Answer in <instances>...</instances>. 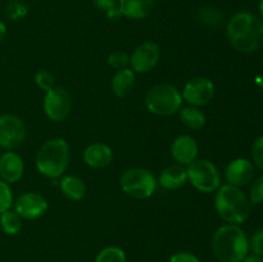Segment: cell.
<instances>
[{"mask_svg": "<svg viewBox=\"0 0 263 262\" xmlns=\"http://www.w3.org/2000/svg\"><path fill=\"white\" fill-rule=\"evenodd\" d=\"M229 43L239 53L251 54L263 45V21L252 12L235 13L226 25Z\"/></svg>", "mask_w": 263, "mask_h": 262, "instance_id": "cell-1", "label": "cell"}, {"mask_svg": "<svg viewBox=\"0 0 263 262\" xmlns=\"http://www.w3.org/2000/svg\"><path fill=\"white\" fill-rule=\"evenodd\" d=\"M212 251L218 262H241L249 254V238L240 225L225 223L213 233Z\"/></svg>", "mask_w": 263, "mask_h": 262, "instance_id": "cell-2", "label": "cell"}, {"mask_svg": "<svg viewBox=\"0 0 263 262\" xmlns=\"http://www.w3.org/2000/svg\"><path fill=\"white\" fill-rule=\"evenodd\" d=\"M71 162V148L66 139L54 138L45 141L35 156L39 174L48 179H59L66 175Z\"/></svg>", "mask_w": 263, "mask_h": 262, "instance_id": "cell-3", "label": "cell"}, {"mask_svg": "<svg viewBox=\"0 0 263 262\" xmlns=\"http://www.w3.org/2000/svg\"><path fill=\"white\" fill-rule=\"evenodd\" d=\"M215 210L226 223L241 225L251 213V202L241 188L223 184L215 192Z\"/></svg>", "mask_w": 263, "mask_h": 262, "instance_id": "cell-4", "label": "cell"}, {"mask_svg": "<svg viewBox=\"0 0 263 262\" xmlns=\"http://www.w3.org/2000/svg\"><path fill=\"white\" fill-rule=\"evenodd\" d=\"M145 107L152 115L170 117L182 108L181 90L172 84H158L146 91L144 98Z\"/></svg>", "mask_w": 263, "mask_h": 262, "instance_id": "cell-5", "label": "cell"}, {"mask_svg": "<svg viewBox=\"0 0 263 262\" xmlns=\"http://www.w3.org/2000/svg\"><path fill=\"white\" fill-rule=\"evenodd\" d=\"M120 186L127 197L134 199H148L158 188L157 177L143 167H131L120 177Z\"/></svg>", "mask_w": 263, "mask_h": 262, "instance_id": "cell-6", "label": "cell"}, {"mask_svg": "<svg viewBox=\"0 0 263 262\" xmlns=\"http://www.w3.org/2000/svg\"><path fill=\"white\" fill-rule=\"evenodd\" d=\"M186 167L187 181L195 190L200 193H215L221 186V174L212 161L197 158Z\"/></svg>", "mask_w": 263, "mask_h": 262, "instance_id": "cell-7", "label": "cell"}, {"mask_svg": "<svg viewBox=\"0 0 263 262\" xmlns=\"http://www.w3.org/2000/svg\"><path fill=\"white\" fill-rule=\"evenodd\" d=\"M216 94V86L208 77L198 76L190 79L181 90L182 100L187 105L202 108L210 104Z\"/></svg>", "mask_w": 263, "mask_h": 262, "instance_id": "cell-8", "label": "cell"}, {"mask_svg": "<svg viewBox=\"0 0 263 262\" xmlns=\"http://www.w3.org/2000/svg\"><path fill=\"white\" fill-rule=\"evenodd\" d=\"M27 127L15 115H0V149L14 151L25 143Z\"/></svg>", "mask_w": 263, "mask_h": 262, "instance_id": "cell-9", "label": "cell"}, {"mask_svg": "<svg viewBox=\"0 0 263 262\" xmlns=\"http://www.w3.org/2000/svg\"><path fill=\"white\" fill-rule=\"evenodd\" d=\"M43 110L53 122H62L72 110V98L64 87L55 86L45 91L43 99Z\"/></svg>", "mask_w": 263, "mask_h": 262, "instance_id": "cell-10", "label": "cell"}, {"mask_svg": "<svg viewBox=\"0 0 263 262\" xmlns=\"http://www.w3.org/2000/svg\"><path fill=\"white\" fill-rule=\"evenodd\" d=\"M161 59V48L154 41H144L130 55V68L135 73L145 74L153 71Z\"/></svg>", "mask_w": 263, "mask_h": 262, "instance_id": "cell-11", "label": "cell"}, {"mask_svg": "<svg viewBox=\"0 0 263 262\" xmlns=\"http://www.w3.org/2000/svg\"><path fill=\"white\" fill-rule=\"evenodd\" d=\"M14 211L23 220H39L49 210L48 199L37 192H25L13 202Z\"/></svg>", "mask_w": 263, "mask_h": 262, "instance_id": "cell-12", "label": "cell"}, {"mask_svg": "<svg viewBox=\"0 0 263 262\" xmlns=\"http://www.w3.org/2000/svg\"><path fill=\"white\" fill-rule=\"evenodd\" d=\"M199 154V145L197 139L192 135L182 134L176 136L171 144V156L176 163L187 166L193 161L198 158Z\"/></svg>", "mask_w": 263, "mask_h": 262, "instance_id": "cell-13", "label": "cell"}, {"mask_svg": "<svg viewBox=\"0 0 263 262\" xmlns=\"http://www.w3.org/2000/svg\"><path fill=\"white\" fill-rule=\"evenodd\" d=\"M254 164L247 158H235L226 166V184L241 188L248 185L253 180Z\"/></svg>", "mask_w": 263, "mask_h": 262, "instance_id": "cell-14", "label": "cell"}, {"mask_svg": "<svg viewBox=\"0 0 263 262\" xmlns=\"http://www.w3.org/2000/svg\"><path fill=\"white\" fill-rule=\"evenodd\" d=\"M25 174L22 157L13 151H7L0 156V179L7 184H15Z\"/></svg>", "mask_w": 263, "mask_h": 262, "instance_id": "cell-15", "label": "cell"}, {"mask_svg": "<svg viewBox=\"0 0 263 262\" xmlns=\"http://www.w3.org/2000/svg\"><path fill=\"white\" fill-rule=\"evenodd\" d=\"M82 159L90 169L102 170L109 166L113 161V151L108 144L95 141L89 144L82 152Z\"/></svg>", "mask_w": 263, "mask_h": 262, "instance_id": "cell-16", "label": "cell"}, {"mask_svg": "<svg viewBox=\"0 0 263 262\" xmlns=\"http://www.w3.org/2000/svg\"><path fill=\"white\" fill-rule=\"evenodd\" d=\"M157 182H158L162 189L168 190V192L181 189L187 182L186 167L179 163H174L164 167L159 172V176L157 177Z\"/></svg>", "mask_w": 263, "mask_h": 262, "instance_id": "cell-17", "label": "cell"}, {"mask_svg": "<svg viewBox=\"0 0 263 262\" xmlns=\"http://www.w3.org/2000/svg\"><path fill=\"white\" fill-rule=\"evenodd\" d=\"M118 8L122 17L133 21L145 20L154 8V0H118Z\"/></svg>", "mask_w": 263, "mask_h": 262, "instance_id": "cell-18", "label": "cell"}, {"mask_svg": "<svg viewBox=\"0 0 263 262\" xmlns=\"http://www.w3.org/2000/svg\"><path fill=\"white\" fill-rule=\"evenodd\" d=\"M136 85V73L127 68L118 69L110 80V90L116 98H126L134 91Z\"/></svg>", "mask_w": 263, "mask_h": 262, "instance_id": "cell-19", "label": "cell"}, {"mask_svg": "<svg viewBox=\"0 0 263 262\" xmlns=\"http://www.w3.org/2000/svg\"><path fill=\"white\" fill-rule=\"evenodd\" d=\"M59 188L64 197L72 202H79L84 199L87 192L86 182L76 175H63L59 181Z\"/></svg>", "mask_w": 263, "mask_h": 262, "instance_id": "cell-20", "label": "cell"}, {"mask_svg": "<svg viewBox=\"0 0 263 262\" xmlns=\"http://www.w3.org/2000/svg\"><path fill=\"white\" fill-rule=\"evenodd\" d=\"M179 116L182 125L194 131H198L204 127L205 122H207V117H205L204 112L200 108L192 107V105L182 107L179 110Z\"/></svg>", "mask_w": 263, "mask_h": 262, "instance_id": "cell-21", "label": "cell"}, {"mask_svg": "<svg viewBox=\"0 0 263 262\" xmlns=\"http://www.w3.org/2000/svg\"><path fill=\"white\" fill-rule=\"evenodd\" d=\"M0 228L7 235H18L23 229V218L14 210H8L0 213Z\"/></svg>", "mask_w": 263, "mask_h": 262, "instance_id": "cell-22", "label": "cell"}, {"mask_svg": "<svg viewBox=\"0 0 263 262\" xmlns=\"http://www.w3.org/2000/svg\"><path fill=\"white\" fill-rule=\"evenodd\" d=\"M94 262H127L125 251L117 246H109L103 248L95 257Z\"/></svg>", "mask_w": 263, "mask_h": 262, "instance_id": "cell-23", "label": "cell"}, {"mask_svg": "<svg viewBox=\"0 0 263 262\" xmlns=\"http://www.w3.org/2000/svg\"><path fill=\"white\" fill-rule=\"evenodd\" d=\"M92 4L98 10L104 13L110 21H117L122 17L118 8V0H92Z\"/></svg>", "mask_w": 263, "mask_h": 262, "instance_id": "cell-24", "label": "cell"}, {"mask_svg": "<svg viewBox=\"0 0 263 262\" xmlns=\"http://www.w3.org/2000/svg\"><path fill=\"white\" fill-rule=\"evenodd\" d=\"M28 13L27 5L20 0H9L5 5V15L10 21H20L25 18Z\"/></svg>", "mask_w": 263, "mask_h": 262, "instance_id": "cell-25", "label": "cell"}, {"mask_svg": "<svg viewBox=\"0 0 263 262\" xmlns=\"http://www.w3.org/2000/svg\"><path fill=\"white\" fill-rule=\"evenodd\" d=\"M199 20L205 26H217L222 22V13L215 7H204L200 9Z\"/></svg>", "mask_w": 263, "mask_h": 262, "instance_id": "cell-26", "label": "cell"}, {"mask_svg": "<svg viewBox=\"0 0 263 262\" xmlns=\"http://www.w3.org/2000/svg\"><path fill=\"white\" fill-rule=\"evenodd\" d=\"M107 63L116 71L127 68L130 67V55L123 50H115L108 55Z\"/></svg>", "mask_w": 263, "mask_h": 262, "instance_id": "cell-27", "label": "cell"}, {"mask_svg": "<svg viewBox=\"0 0 263 262\" xmlns=\"http://www.w3.org/2000/svg\"><path fill=\"white\" fill-rule=\"evenodd\" d=\"M33 81H35L36 86L40 90H44V91H48V90H51L53 87L57 86L54 76L50 72L45 71V69H40V71L36 72Z\"/></svg>", "mask_w": 263, "mask_h": 262, "instance_id": "cell-28", "label": "cell"}, {"mask_svg": "<svg viewBox=\"0 0 263 262\" xmlns=\"http://www.w3.org/2000/svg\"><path fill=\"white\" fill-rule=\"evenodd\" d=\"M13 193L10 185L0 179V213L10 210L13 205Z\"/></svg>", "mask_w": 263, "mask_h": 262, "instance_id": "cell-29", "label": "cell"}, {"mask_svg": "<svg viewBox=\"0 0 263 262\" xmlns=\"http://www.w3.org/2000/svg\"><path fill=\"white\" fill-rule=\"evenodd\" d=\"M249 202L251 204H261L263 203V175L257 177L249 190Z\"/></svg>", "mask_w": 263, "mask_h": 262, "instance_id": "cell-30", "label": "cell"}, {"mask_svg": "<svg viewBox=\"0 0 263 262\" xmlns=\"http://www.w3.org/2000/svg\"><path fill=\"white\" fill-rule=\"evenodd\" d=\"M252 158L256 167L263 171V135L258 136L252 145Z\"/></svg>", "mask_w": 263, "mask_h": 262, "instance_id": "cell-31", "label": "cell"}, {"mask_svg": "<svg viewBox=\"0 0 263 262\" xmlns=\"http://www.w3.org/2000/svg\"><path fill=\"white\" fill-rule=\"evenodd\" d=\"M249 251L253 254L263 257V229H259L249 239Z\"/></svg>", "mask_w": 263, "mask_h": 262, "instance_id": "cell-32", "label": "cell"}, {"mask_svg": "<svg viewBox=\"0 0 263 262\" xmlns=\"http://www.w3.org/2000/svg\"><path fill=\"white\" fill-rule=\"evenodd\" d=\"M168 262H200V259L199 257L195 256L192 252L181 251L172 254V256L170 257Z\"/></svg>", "mask_w": 263, "mask_h": 262, "instance_id": "cell-33", "label": "cell"}, {"mask_svg": "<svg viewBox=\"0 0 263 262\" xmlns=\"http://www.w3.org/2000/svg\"><path fill=\"white\" fill-rule=\"evenodd\" d=\"M241 262H263V257L252 253V254H248V256H247Z\"/></svg>", "mask_w": 263, "mask_h": 262, "instance_id": "cell-34", "label": "cell"}, {"mask_svg": "<svg viewBox=\"0 0 263 262\" xmlns=\"http://www.w3.org/2000/svg\"><path fill=\"white\" fill-rule=\"evenodd\" d=\"M5 36H7V26H5V23L3 21H0V44L3 43Z\"/></svg>", "mask_w": 263, "mask_h": 262, "instance_id": "cell-35", "label": "cell"}, {"mask_svg": "<svg viewBox=\"0 0 263 262\" xmlns=\"http://www.w3.org/2000/svg\"><path fill=\"white\" fill-rule=\"evenodd\" d=\"M258 10H259V17H261L262 21H263V0H259Z\"/></svg>", "mask_w": 263, "mask_h": 262, "instance_id": "cell-36", "label": "cell"}, {"mask_svg": "<svg viewBox=\"0 0 263 262\" xmlns=\"http://www.w3.org/2000/svg\"><path fill=\"white\" fill-rule=\"evenodd\" d=\"M256 84L258 85L259 87H262V89H263V76L256 77Z\"/></svg>", "mask_w": 263, "mask_h": 262, "instance_id": "cell-37", "label": "cell"}, {"mask_svg": "<svg viewBox=\"0 0 263 262\" xmlns=\"http://www.w3.org/2000/svg\"><path fill=\"white\" fill-rule=\"evenodd\" d=\"M0 156H2V149H0Z\"/></svg>", "mask_w": 263, "mask_h": 262, "instance_id": "cell-38", "label": "cell"}, {"mask_svg": "<svg viewBox=\"0 0 263 262\" xmlns=\"http://www.w3.org/2000/svg\"><path fill=\"white\" fill-rule=\"evenodd\" d=\"M0 2H2V0H0Z\"/></svg>", "mask_w": 263, "mask_h": 262, "instance_id": "cell-39", "label": "cell"}]
</instances>
